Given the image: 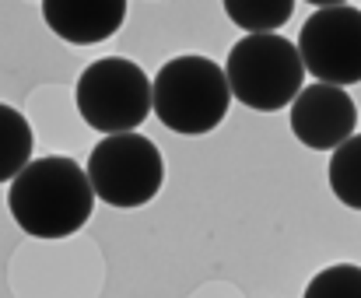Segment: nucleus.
<instances>
[{"instance_id":"1","label":"nucleus","mask_w":361,"mask_h":298,"mask_svg":"<svg viewBox=\"0 0 361 298\" xmlns=\"http://www.w3.org/2000/svg\"><path fill=\"white\" fill-rule=\"evenodd\" d=\"M95 186L88 168L67 154H46L28 161L7 190V207L25 235L67 239L81 232L95 211Z\"/></svg>"},{"instance_id":"2","label":"nucleus","mask_w":361,"mask_h":298,"mask_svg":"<svg viewBox=\"0 0 361 298\" xmlns=\"http://www.w3.org/2000/svg\"><path fill=\"white\" fill-rule=\"evenodd\" d=\"M232 99L225 67L197 53L176 56L154 74V116L183 137H200L221 127Z\"/></svg>"},{"instance_id":"3","label":"nucleus","mask_w":361,"mask_h":298,"mask_svg":"<svg viewBox=\"0 0 361 298\" xmlns=\"http://www.w3.org/2000/svg\"><path fill=\"white\" fill-rule=\"evenodd\" d=\"M225 74L232 95L245 109L277 113L298 99L305 60L298 53V42H288L277 32H256L232 46L225 60Z\"/></svg>"},{"instance_id":"4","label":"nucleus","mask_w":361,"mask_h":298,"mask_svg":"<svg viewBox=\"0 0 361 298\" xmlns=\"http://www.w3.org/2000/svg\"><path fill=\"white\" fill-rule=\"evenodd\" d=\"M74 102L92 130L130 134L154 113V81L126 56H102L81 70Z\"/></svg>"},{"instance_id":"5","label":"nucleus","mask_w":361,"mask_h":298,"mask_svg":"<svg viewBox=\"0 0 361 298\" xmlns=\"http://www.w3.org/2000/svg\"><path fill=\"white\" fill-rule=\"evenodd\" d=\"M88 175L109 207H144L158 197L165 182V158L154 141L140 134H106L88 154Z\"/></svg>"},{"instance_id":"6","label":"nucleus","mask_w":361,"mask_h":298,"mask_svg":"<svg viewBox=\"0 0 361 298\" xmlns=\"http://www.w3.org/2000/svg\"><path fill=\"white\" fill-rule=\"evenodd\" d=\"M298 53L305 70L326 85L361 81V11L351 4L316 7L298 32Z\"/></svg>"},{"instance_id":"7","label":"nucleus","mask_w":361,"mask_h":298,"mask_svg":"<svg viewBox=\"0 0 361 298\" xmlns=\"http://www.w3.org/2000/svg\"><path fill=\"white\" fill-rule=\"evenodd\" d=\"M358 106L344 85H305L291 102V134L312 151H337L348 137H355Z\"/></svg>"},{"instance_id":"8","label":"nucleus","mask_w":361,"mask_h":298,"mask_svg":"<svg viewBox=\"0 0 361 298\" xmlns=\"http://www.w3.org/2000/svg\"><path fill=\"white\" fill-rule=\"evenodd\" d=\"M42 18L63 42L95 46L123 28L126 0H42Z\"/></svg>"},{"instance_id":"9","label":"nucleus","mask_w":361,"mask_h":298,"mask_svg":"<svg viewBox=\"0 0 361 298\" xmlns=\"http://www.w3.org/2000/svg\"><path fill=\"white\" fill-rule=\"evenodd\" d=\"M32 144L35 137H32L28 120L14 106L0 102V182L14 179L32 161Z\"/></svg>"},{"instance_id":"10","label":"nucleus","mask_w":361,"mask_h":298,"mask_svg":"<svg viewBox=\"0 0 361 298\" xmlns=\"http://www.w3.org/2000/svg\"><path fill=\"white\" fill-rule=\"evenodd\" d=\"M330 190L334 197L351 207V211H361V134L348 137L341 148L330 154Z\"/></svg>"},{"instance_id":"11","label":"nucleus","mask_w":361,"mask_h":298,"mask_svg":"<svg viewBox=\"0 0 361 298\" xmlns=\"http://www.w3.org/2000/svg\"><path fill=\"white\" fill-rule=\"evenodd\" d=\"M225 14L232 18L235 28H245V35L256 32H274L281 25H288V18L295 14V0H221Z\"/></svg>"},{"instance_id":"12","label":"nucleus","mask_w":361,"mask_h":298,"mask_svg":"<svg viewBox=\"0 0 361 298\" xmlns=\"http://www.w3.org/2000/svg\"><path fill=\"white\" fill-rule=\"evenodd\" d=\"M302 298H361V267L358 263H334L319 271Z\"/></svg>"},{"instance_id":"13","label":"nucleus","mask_w":361,"mask_h":298,"mask_svg":"<svg viewBox=\"0 0 361 298\" xmlns=\"http://www.w3.org/2000/svg\"><path fill=\"white\" fill-rule=\"evenodd\" d=\"M305 4H312V7H337V4H348V0H305Z\"/></svg>"}]
</instances>
